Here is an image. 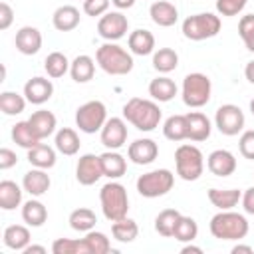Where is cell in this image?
<instances>
[{
    "mask_svg": "<svg viewBox=\"0 0 254 254\" xmlns=\"http://www.w3.org/2000/svg\"><path fill=\"white\" fill-rule=\"evenodd\" d=\"M123 117L139 131H153L161 123V109L151 99L131 97L123 105Z\"/></svg>",
    "mask_w": 254,
    "mask_h": 254,
    "instance_id": "obj_1",
    "label": "cell"
},
{
    "mask_svg": "<svg viewBox=\"0 0 254 254\" xmlns=\"http://www.w3.org/2000/svg\"><path fill=\"white\" fill-rule=\"evenodd\" d=\"M97 65L109 75H125L133 69V56L119 44L105 42L95 52Z\"/></svg>",
    "mask_w": 254,
    "mask_h": 254,
    "instance_id": "obj_2",
    "label": "cell"
},
{
    "mask_svg": "<svg viewBox=\"0 0 254 254\" xmlns=\"http://www.w3.org/2000/svg\"><path fill=\"white\" fill-rule=\"evenodd\" d=\"M210 234L218 240H242L248 234V220L244 214L220 210L210 218Z\"/></svg>",
    "mask_w": 254,
    "mask_h": 254,
    "instance_id": "obj_3",
    "label": "cell"
},
{
    "mask_svg": "<svg viewBox=\"0 0 254 254\" xmlns=\"http://www.w3.org/2000/svg\"><path fill=\"white\" fill-rule=\"evenodd\" d=\"M99 202H101V210H103V216L111 222L115 220H121L127 216V210H129V196H127V190L121 183H115L113 179L101 187L99 190Z\"/></svg>",
    "mask_w": 254,
    "mask_h": 254,
    "instance_id": "obj_4",
    "label": "cell"
},
{
    "mask_svg": "<svg viewBox=\"0 0 254 254\" xmlns=\"http://www.w3.org/2000/svg\"><path fill=\"white\" fill-rule=\"evenodd\" d=\"M220 32V18L212 12H200L185 18L183 22V36L192 42H202L214 38Z\"/></svg>",
    "mask_w": 254,
    "mask_h": 254,
    "instance_id": "obj_5",
    "label": "cell"
},
{
    "mask_svg": "<svg viewBox=\"0 0 254 254\" xmlns=\"http://www.w3.org/2000/svg\"><path fill=\"white\" fill-rule=\"evenodd\" d=\"M175 165H177V175L183 181H196L204 171L202 151L194 145H181L175 151Z\"/></svg>",
    "mask_w": 254,
    "mask_h": 254,
    "instance_id": "obj_6",
    "label": "cell"
},
{
    "mask_svg": "<svg viewBox=\"0 0 254 254\" xmlns=\"http://www.w3.org/2000/svg\"><path fill=\"white\" fill-rule=\"evenodd\" d=\"M210 91H212V83L208 79V75L200 73V71H194V73H189L185 79H183V101L185 105L189 107H202L210 101Z\"/></svg>",
    "mask_w": 254,
    "mask_h": 254,
    "instance_id": "obj_7",
    "label": "cell"
},
{
    "mask_svg": "<svg viewBox=\"0 0 254 254\" xmlns=\"http://www.w3.org/2000/svg\"><path fill=\"white\" fill-rule=\"evenodd\" d=\"M175 185V175L169 169H155L137 179V192L145 198H157L167 194Z\"/></svg>",
    "mask_w": 254,
    "mask_h": 254,
    "instance_id": "obj_8",
    "label": "cell"
},
{
    "mask_svg": "<svg viewBox=\"0 0 254 254\" xmlns=\"http://www.w3.org/2000/svg\"><path fill=\"white\" fill-rule=\"evenodd\" d=\"M105 121H107V109H105L103 101H99V99L85 101L75 111V125L83 133L101 131V127L105 125Z\"/></svg>",
    "mask_w": 254,
    "mask_h": 254,
    "instance_id": "obj_9",
    "label": "cell"
},
{
    "mask_svg": "<svg viewBox=\"0 0 254 254\" xmlns=\"http://www.w3.org/2000/svg\"><path fill=\"white\" fill-rule=\"evenodd\" d=\"M214 123H216V129L222 133V135H228V137H234L238 135L242 129H244V111L234 105V103H224L216 109V115H214Z\"/></svg>",
    "mask_w": 254,
    "mask_h": 254,
    "instance_id": "obj_10",
    "label": "cell"
},
{
    "mask_svg": "<svg viewBox=\"0 0 254 254\" xmlns=\"http://www.w3.org/2000/svg\"><path fill=\"white\" fill-rule=\"evenodd\" d=\"M129 30V20L125 14L121 12H105L103 16H99L97 22V32L103 40L107 42H115L121 40Z\"/></svg>",
    "mask_w": 254,
    "mask_h": 254,
    "instance_id": "obj_11",
    "label": "cell"
},
{
    "mask_svg": "<svg viewBox=\"0 0 254 254\" xmlns=\"http://www.w3.org/2000/svg\"><path fill=\"white\" fill-rule=\"evenodd\" d=\"M101 177H103V169H101L99 155H93V153L81 155L79 161H77V167H75L77 183L83 185V187H89V185H95Z\"/></svg>",
    "mask_w": 254,
    "mask_h": 254,
    "instance_id": "obj_12",
    "label": "cell"
},
{
    "mask_svg": "<svg viewBox=\"0 0 254 254\" xmlns=\"http://www.w3.org/2000/svg\"><path fill=\"white\" fill-rule=\"evenodd\" d=\"M127 141V123L121 117H111L105 121V125L101 127V143L107 149L117 151L119 147H123Z\"/></svg>",
    "mask_w": 254,
    "mask_h": 254,
    "instance_id": "obj_13",
    "label": "cell"
},
{
    "mask_svg": "<svg viewBox=\"0 0 254 254\" xmlns=\"http://www.w3.org/2000/svg\"><path fill=\"white\" fill-rule=\"evenodd\" d=\"M159 155V147L153 139H135L129 149H127V157L135 163V165H151Z\"/></svg>",
    "mask_w": 254,
    "mask_h": 254,
    "instance_id": "obj_14",
    "label": "cell"
},
{
    "mask_svg": "<svg viewBox=\"0 0 254 254\" xmlns=\"http://www.w3.org/2000/svg\"><path fill=\"white\" fill-rule=\"evenodd\" d=\"M52 95H54V83L50 79H46V77L36 75L32 79H28L26 85H24V97L34 105L46 103Z\"/></svg>",
    "mask_w": 254,
    "mask_h": 254,
    "instance_id": "obj_15",
    "label": "cell"
},
{
    "mask_svg": "<svg viewBox=\"0 0 254 254\" xmlns=\"http://www.w3.org/2000/svg\"><path fill=\"white\" fill-rule=\"evenodd\" d=\"M206 167L214 177H230L236 171V157L226 149H216L208 155Z\"/></svg>",
    "mask_w": 254,
    "mask_h": 254,
    "instance_id": "obj_16",
    "label": "cell"
},
{
    "mask_svg": "<svg viewBox=\"0 0 254 254\" xmlns=\"http://www.w3.org/2000/svg\"><path fill=\"white\" fill-rule=\"evenodd\" d=\"M14 44H16V50L24 56H34L40 52L42 48V32L34 26H24L16 32V38H14Z\"/></svg>",
    "mask_w": 254,
    "mask_h": 254,
    "instance_id": "obj_17",
    "label": "cell"
},
{
    "mask_svg": "<svg viewBox=\"0 0 254 254\" xmlns=\"http://www.w3.org/2000/svg\"><path fill=\"white\" fill-rule=\"evenodd\" d=\"M50 185H52L50 175L46 173V169H38V167L30 169V171L24 175V179H22L24 190L30 192L32 196H42V194H46L48 189H50Z\"/></svg>",
    "mask_w": 254,
    "mask_h": 254,
    "instance_id": "obj_18",
    "label": "cell"
},
{
    "mask_svg": "<svg viewBox=\"0 0 254 254\" xmlns=\"http://www.w3.org/2000/svg\"><path fill=\"white\" fill-rule=\"evenodd\" d=\"M149 16L157 26L169 28V26H175V22L179 20V10L175 4L167 0H155L149 8Z\"/></svg>",
    "mask_w": 254,
    "mask_h": 254,
    "instance_id": "obj_19",
    "label": "cell"
},
{
    "mask_svg": "<svg viewBox=\"0 0 254 254\" xmlns=\"http://www.w3.org/2000/svg\"><path fill=\"white\" fill-rule=\"evenodd\" d=\"M79 10L71 4H64L60 8H56L54 16H52V24L58 32H71L79 26Z\"/></svg>",
    "mask_w": 254,
    "mask_h": 254,
    "instance_id": "obj_20",
    "label": "cell"
},
{
    "mask_svg": "<svg viewBox=\"0 0 254 254\" xmlns=\"http://www.w3.org/2000/svg\"><path fill=\"white\" fill-rule=\"evenodd\" d=\"M28 123H30V127L34 129V133L38 135V139L42 141V139L50 137V135L56 131L58 119H56V115H54L52 111H48V109H40V111H34V113L30 115Z\"/></svg>",
    "mask_w": 254,
    "mask_h": 254,
    "instance_id": "obj_21",
    "label": "cell"
},
{
    "mask_svg": "<svg viewBox=\"0 0 254 254\" xmlns=\"http://www.w3.org/2000/svg\"><path fill=\"white\" fill-rule=\"evenodd\" d=\"M187 121H189V139L190 141L200 143V141H206L210 137L212 127H210V119L204 113L190 111V113H187Z\"/></svg>",
    "mask_w": 254,
    "mask_h": 254,
    "instance_id": "obj_22",
    "label": "cell"
},
{
    "mask_svg": "<svg viewBox=\"0 0 254 254\" xmlns=\"http://www.w3.org/2000/svg\"><path fill=\"white\" fill-rule=\"evenodd\" d=\"M127 44H129L131 54H135V56H149V54L155 52V36L149 30H143V28L133 30L129 34Z\"/></svg>",
    "mask_w": 254,
    "mask_h": 254,
    "instance_id": "obj_23",
    "label": "cell"
},
{
    "mask_svg": "<svg viewBox=\"0 0 254 254\" xmlns=\"http://www.w3.org/2000/svg\"><path fill=\"white\" fill-rule=\"evenodd\" d=\"M208 200L212 202V206L220 208V210H232L240 198L242 192L238 189H208Z\"/></svg>",
    "mask_w": 254,
    "mask_h": 254,
    "instance_id": "obj_24",
    "label": "cell"
},
{
    "mask_svg": "<svg viewBox=\"0 0 254 254\" xmlns=\"http://www.w3.org/2000/svg\"><path fill=\"white\" fill-rule=\"evenodd\" d=\"M101 159V169H103V177L109 179H119L125 175L127 171V161L123 155H119L117 151H105L103 155H99Z\"/></svg>",
    "mask_w": 254,
    "mask_h": 254,
    "instance_id": "obj_25",
    "label": "cell"
},
{
    "mask_svg": "<svg viewBox=\"0 0 254 254\" xmlns=\"http://www.w3.org/2000/svg\"><path fill=\"white\" fill-rule=\"evenodd\" d=\"M93 73H95V62H93L91 56L81 54V56L73 58V62L69 65V75H71L73 81L85 83V81H89L93 77Z\"/></svg>",
    "mask_w": 254,
    "mask_h": 254,
    "instance_id": "obj_26",
    "label": "cell"
},
{
    "mask_svg": "<svg viewBox=\"0 0 254 254\" xmlns=\"http://www.w3.org/2000/svg\"><path fill=\"white\" fill-rule=\"evenodd\" d=\"M149 95L155 99V101H171L175 95H177V83L167 77V75H159L155 79H151L149 83Z\"/></svg>",
    "mask_w": 254,
    "mask_h": 254,
    "instance_id": "obj_27",
    "label": "cell"
},
{
    "mask_svg": "<svg viewBox=\"0 0 254 254\" xmlns=\"http://www.w3.org/2000/svg\"><path fill=\"white\" fill-rule=\"evenodd\" d=\"M28 163L38 169H52L56 165V151L46 143H38L28 149Z\"/></svg>",
    "mask_w": 254,
    "mask_h": 254,
    "instance_id": "obj_28",
    "label": "cell"
},
{
    "mask_svg": "<svg viewBox=\"0 0 254 254\" xmlns=\"http://www.w3.org/2000/svg\"><path fill=\"white\" fill-rule=\"evenodd\" d=\"M22 218L28 226H42L48 220V208L44 206V202H40L38 198H30L28 202H24L22 206Z\"/></svg>",
    "mask_w": 254,
    "mask_h": 254,
    "instance_id": "obj_29",
    "label": "cell"
},
{
    "mask_svg": "<svg viewBox=\"0 0 254 254\" xmlns=\"http://www.w3.org/2000/svg\"><path fill=\"white\" fill-rule=\"evenodd\" d=\"M4 246L10 248V250H24L28 244H30V230L22 224H12L4 230Z\"/></svg>",
    "mask_w": 254,
    "mask_h": 254,
    "instance_id": "obj_30",
    "label": "cell"
},
{
    "mask_svg": "<svg viewBox=\"0 0 254 254\" xmlns=\"http://www.w3.org/2000/svg\"><path fill=\"white\" fill-rule=\"evenodd\" d=\"M163 135L169 141L189 139V121H187V115H171L163 123Z\"/></svg>",
    "mask_w": 254,
    "mask_h": 254,
    "instance_id": "obj_31",
    "label": "cell"
},
{
    "mask_svg": "<svg viewBox=\"0 0 254 254\" xmlns=\"http://www.w3.org/2000/svg\"><path fill=\"white\" fill-rule=\"evenodd\" d=\"M56 149L62 153V155H67V157H71V155H75L77 151H79V145H81V141H79V135L73 131V129H69V127H62L58 133H56Z\"/></svg>",
    "mask_w": 254,
    "mask_h": 254,
    "instance_id": "obj_32",
    "label": "cell"
},
{
    "mask_svg": "<svg viewBox=\"0 0 254 254\" xmlns=\"http://www.w3.org/2000/svg\"><path fill=\"white\" fill-rule=\"evenodd\" d=\"M20 202H22V189L14 181H2L0 183V208L14 210Z\"/></svg>",
    "mask_w": 254,
    "mask_h": 254,
    "instance_id": "obj_33",
    "label": "cell"
},
{
    "mask_svg": "<svg viewBox=\"0 0 254 254\" xmlns=\"http://www.w3.org/2000/svg\"><path fill=\"white\" fill-rule=\"evenodd\" d=\"M177 65H179V54L173 48H159L153 54V67L159 73H169L177 69Z\"/></svg>",
    "mask_w": 254,
    "mask_h": 254,
    "instance_id": "obj_34",
    "label": "cell"
},
{
    "mask_svg": "<svg viewBox=\"0 0 254 254\" xmlns=\"http://www.w3.org/2000/svg\"><path fill=\"white\" fill-rule=\"evenodd\" d=\"M95 222H97L95 212L91 208H85V206L75 208L69 214V226L73 230H77V232H89V230H93Z\"/></svg>",
    "mask_w": 254,
    "mask_h": 254,
    "instance_id": "obj_35",
    "label": "cell"
},
{
    "mask_svg": "<svg viewBox=\"0 0 254 254\" xmlns=\"http://www.w3.org/2000/svg\"><path fill=\"white\" fill-rule=\"evenodd\" d=\"M69 65H71V62L62 52H52L44 60V69H46V73L50 77H62V75H65L69 71Z\"/></svg>",
    "mask_w": 254,
    "mask_h": 254,
    "instance_id": "obj_36",
    "label": "cell"
},
{
    "mask_svg": "<svg viewBox=\"0 0 254 254\" xmlns=\"http://www.w3.org/2000/svg\"><path fill=\"white\" fill-rule=\"evenodd\" d=\"M179 218H181V212H179V210H175V208H165V210H161V212L157 214V218H155V230H157L161 236L171 238L173 232H175V226H177Z\"/></svg>",
    "mask_w": 254,
    "mask_h": 254,
    "instance_id": "obj_37",
    "label": "cell"
},
{
    "mask_svg": "<svg viewBox=\"0 0 254 254\" xmlns=\"http://www.w3.org/2000/svg\"><path fill=\"white\" fill-rule=\"evenodd\" d=\"M111 234L115 240L119 242H133L137 236H139V226L133 218H121V220H115L111 224Z\"/></svg>",
    "mask_w": 254,
    "mask_h": 254,
    "instance_id": "obj_38",
    "label": "cell"
},
{
    "mask_svg": "<svg viewBox=\"0 0 254 254\" xmlns=\"http://www.w3.org/2000/svg\"><path fill=\"white\" fill-rule=\"evenodd\" d=\"M12 139H14L16 145H20V147H24V149H32V147H36V145L40 143L38 135L34 133V129L30 127L28 121H18V123L12 127Z\"/></svg>",
    "mask_w": 254,
    "mask_h": 254,
    "instance_id": "obj_39",
    "label": "cell"
},
{
    "mask_svg": "<svg viewBox=\"0 0 254 254\" xmlns=\"http://www.w3.org/2000/svg\"><path fill=\"white\" fill-rule=\"evenodd\" d=\"M26 97L16 91H2L0 93V109L4 115H20L26 109Z\"/></svg>",
    "mask_w": 254,
    "mask_h": 254,
    "instance_id": "obj_40",
    "label": "cell"
},
{
    "mask_svg": "<svg viewBox=\"0 0 254 254\" xmlns=\"http://www.w3.org/2000/svg\"><path fill=\"white\" fill-rule=\"evenodd\" d=\"M198 234V224L192 216H185L181 214L177 226H175V232H173V238L179 240V242H192Z\"/></svg>",
    "mask_w": 254,
    "mask_h": 254,
    "instance_id": "obj_41",
    "label": "cell"
},
{
    "mask_svg": "<svg viewBox=\"0 0 254 254\" xmlns=\"http://www.w3.org/2000/svg\"><path fill=\"white\" fill-rule=\"evenodd\" d=\"M54 254H89L87 244L83 238L73 240V238H56L52 244Z\"/></svg>",
    "mask_w": 254,
    "mask_h": 254,
    "instance_id": "obj_42",
    "label": "cell"
},
{
    "mask_svg": "<svg viewBox=\"0 0 254 254\" xmlns=\"http://www.w3.org/2000/svg\"><path fill=\"white\" fill-rule=\"evenodd\" d=\"M83 240L87 244V252L89 254H107V252H111V242L103 232L89 230Z\"/></svg>",
    "mask_w": 254,
    "mask_h": 254,
    "instance_id": "obj_43",
    "label": "cell"
},
{
    "mask_svg": "<svg viewBox=\"0 0 254 254\" xmlns=\"http://www.w3.org/2000/svg\"><path fill=\"white\" fill-rule=\"evenodd\" d=\"M248 0H216V10L220 16H236L244 10Z\"/></svg>",
    "mask_w": 254,
    "mask_h": 254,
    "instance_id": "obj_44",
    "label": "cell"
},
{
    "mask_svg": "<svg viewBox=\"0 0 254 254\" xmlns=\"http://www.w3.org/2000/svg\"><path fill=\"white\" fill-rule=\"evenodd\" d=\"M238 149H240V155L244 159L254 161V129L242 131V135L238 139Z\"/></svg>",
    "mask_w": 254,
    "mask_h": 254,
    "instance_id": "obj_45",
    "label": "cell"
},
{
    "mask_svg": "<svg viewBox=\"0 0 254 254\" xmlns=\"http://www.w3.org/2000/svg\"><path fill=\"white\" fill-rule=\"evenodd\" d=\"M111 0H83V12L87 16H103L109 10Z\"/></svg>",
    "mask_w": 254,
    "mask_h": 254,
    "instance_id": "obj_46",
    "label": "cell"
},
{
    "mask_svg": "<svg viewBox=\"0 0 254 254\" xmlns=\"http://www.w3.org/2000/svg\"><path fill=\"white\" fill-rule=\"evenodd\" d=\"M14 20V10L8 2H0V30H8Z\"/></svg>",
    "mask_w": 254,
    "mask_h": 254,
    "instance_id": "obj_47",
    "label": "cell"
},
{
    "mask_svg": "<svg viewBox=\"0 0 254 254\" xmlns=\"http://www.w3.org/2000/svg\"><path fill=\"white\" fill-rule=\"evenodd\" d=\"M16 163H18L16 153H14L12 149L2 147V149H0V169H2V171H6V169H10V167H14Z\"/></svg>",
    "mask_w": 254,
    "mask_h": 254,
    "instance_id": "obj_48",
    "label": "cell"
},
{
    "mask_svg": "<svg viewBox=\"0 0 254 254\" xmlns=\"http://www.w3.org/2000/svg\"><path fill=\"white\" fill-rule=\"evenodd\" d=\"M240 202H242V206H244V210L248 214H254V187H250V189L244 190Z\"/></svg>",
    "mask_w": 254,
    "mask_h": 254,
    "instance_id": "obj_49",
    "label": "cell"
},
{
    "mask_svg": "<svg viewBox=\"0 0 254 254\" xmlns=\"http://www.w3.org/2000/svg\"><path fill=\"white\" fill-rule=\"evenodd\" d=\"M244 75H246V79H248L250 83H254V60L246 64V67H244Z\"/></svg>",
    "mask_w": 254,
    "mask_h": 254,
    "instance_id": "obj_50",
    "label": "cell"
},
{
    "mask_svg": "<svg viewBox=\"0 0 254 254\" xmlns=\"http://www.w3.org/2000/svg\"><path fill=\"white\" fill-rule=\"evenodd\" d=\"M24 254H32V252H38V254H46V248L44 246H36V244H28L24 250Z\"/></svg>",
    "mask_w": 254,
    "mask_h": 254,
    "instance_id": "obj_51",
    "label": "cell"
},
{
    "mask_svg": "<svg viewBox=\"0 0 254 254\" xmlns=\"http://www.w3.org/2000/svg\"><path fill=\"white\" fill-rule=\"evenodd\" d=\"M119 10H127V8H131L133 4H135V0H111Z\"/></svg>",
    "mask_w": 254,
    "mask_h": 254,
    "instance_id": "obj_52",
    "label": "cell"
},
{
    "mask_svg": "<svg viewBox=\"0 0 254 254\" xmlns=\"http://www.w3.org/2000/svg\"><path fill=\"white\" fill-rule=\"evenodd\" d=\"M240 252H246V254H252L254 250H252V246H244V244H236V246L232 248V254H240Z\"/></svg>",
    "mask_w": 254,
    "mask_h": 254,
    "instance_id": "obj_53",
    "label": "cell"
},
{
    "mask_svg": "<svg viewBox=\"0 0 254 254\" xmlns=\"http://www.w3.org/2000/svg\"><path fill=\"white\" fill-rule=\"evenodd\" d=\"M183 254H189V252H194V254H200L202 252V248H198V246H192V244H187V246H183V250H181Z\"/></svg>",
    "mask_w": 254,
    "mask_h": 254,
    "instance_id": "obj_54",
    "label": "cell"
},
{
    "mask_svg": "<svg viewBox=\"0 0 254 254\" xmlns=\"http://www.w3.org/2000/svg\"><path fill=\"white\" fill-rule=\"evenodd\" d=\"M244 46H246V48H248V50L254 54V34H252L248 40H244Z\"/></svg>",
    "mask_w": 254,
    "mask_h": 254,
    "instance_id": "obj_55",
    "label": "cell"
},
{
    "mask_svg": "<svg viewBox=\"0 0 254 254\" xmlns=\"http://www.w3.org/2000/svg\"><path fill=\"white\" fill-rule=\"evenodd\" d=\"M250 111H252V115H254V99H250Z\"/></svg>",
    "mask_w": 254,
    "mask_h": 254,
    "instance_id": "obj_56",
    "label": "cell"
}]
</instances>
